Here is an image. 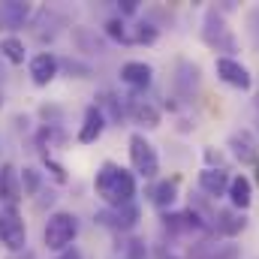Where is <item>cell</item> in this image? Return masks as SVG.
<instances>
[{
  "instance_id": "cell-13",
  "label": "cell",
  "mask_w": 259,
  "mask_h": 259,
  "mask_svg": "<svg viewBox=\"0 0 259 259\" xmlns=\"http://www.w3.org/2000/svg\"><path fill=\"white\" fill-rule=\"evenodd\" d=\"M229 202H232V208L235 211H244V208H250V202H253V184H250V178L247 175H235L232 181H229Z\"/></svg>"
},
{
  "instance_id": "cell-4",
  "label": "cell",
  "mask_w": 259,
  "mask_h": 259,
  "mask_svg": "<svg viewBox=\"0 0 259 259\" xmlns=\"http://www.w3.org/2000/svg\"><path fill=\"white\" fill-rule=\"evenodd\" d=\"M130 163H133V169L142 178H157V172H160L157 151H154V145L142 133H133L130 136Z\"/></svg>"
},
{
  "instance_id": "cell-15",
  "label": "cell",
  "mask_w": 259,
  "mask_h": 259,
  "mask_svg": "<svg viewBox=\"0 0 259 259\" xmlns=\"http://www.w3.org/2000/svg\"><path fill=\"white\" fill-rule=\"evenodd\" d=\"M94 106L100 109V115L106 118V124H109V121H112V124H121V118L127 115V109L121 106V97H115V94H109V91H103Z\"/></svg>"
},
{
  "instance_id": "cell-25",
  "label": "cell",
  "mask_w": 259,
  "mask_h": 259,
  "mask_svg": "<svg viewBox=\"0 0 259 259\" xmlns=\"http://www.w3.org/2000/svg\"><path fill=\"white\" fill-rule=\"evenodd\" d=\"M46 166H49V172L55 175V181H58V184H64V181H66V172H64V166H61V163H55V160H52L49 154H46Z\"/></svg>"
},
{
  "instance_id": "cell-20",
  "label": "cell",
  "mask_w": 259,
  "mask_h": 259,
  "mask_svg": "<svg viewBox=\"0 0 259 259\" xmlns=\"http://www.w3.org/2000/svg\"><path fill=\"white\" fill-rule=\"evenodd\" d=\"M151 199H154V205L157 208H169L175 199H178V178H169V181H160L157 187H154V193H151Z\"/></svg>"
},
{
  "instance_id": "cell-31",
  "label": "cell",
  "mask_w": 259,
  "mask_h": 259,
  "mask_svg": "<svg viewBox=\"0 0 259 259\" xmlns=\"http://www.w3.org/2000/svg\"><path fill=\"white\" fill-rule=\"evenodd\" d=\"M256 181H259V166H256Z\"/></svg>"
},
{
  "instance_id": "cell-30",
  "label": "cell",
  "mask_w": 259,
  "mask_h": 259,
  "mask_svg": "<svg viewBox=\"0 0 259 259\" xmlns=\"http://www.w3.org/2000/svg\"><path fill=\"white\" fill-rule=\"evenodd\" d=\"M256 118H259V100H256Z\"/></svg>"
},
{
  "instance_id": "cell-26",
  "label": "cell",
  "mask_w": 259,
  "mask_h": 259,
  "mask_svg": "<svg viewBox=\"0 0 259 259\" xmlns=\"http://www.w3.org/2000/svg\"><path fill=\"white\" fill-rule=\"evenodd\" d=\"M205 160H208V169H220L223 154H220V151H214V148H208V151H205Z\"/></svg>"
},
{
  "instance_id": "cell-3",
  "label": "cell",
  "mask_w": 259,
  "mask_h": 259,
  "mask_svg": "<svg viewBox=\"0 0 259 259\" xmlns=\"http://www.w3.org/2000/svg\"><path fill=\"white\" fill-rule=\"evenodd\" d=\"M202 39H205V42H208L214 52H235V49H238V42H235L232 30L226 27V21H223L220 9H208V12H205Z\"/></svg>"
},
{
  "instance_id": "cell-12",
  "label": "cell",
  "mask_w": 259,
  "mask_h": 259,
  "mask_svg": "<svg viewBox=\"0 0 259 259\" xmlns=\"http://www.w3.org/2000/svg\"><path fill=\"white\" fill-rule=\"evenodd\" d=\"M103 130H106V118L100 115L97 106H88V109H84L81 130H78V142H81V145H91V142H97V139L103 136Z\"/></svg>"
},
{
  "instance_id": "cell-2",
  "label": "cell",
  "mask_w": 259,
  "mask_h": 259,
  "mask_svg": "<svg viewBox=\"0 0 259 259\" xmlns=\"http://www.w3.org/2000/svg\"><path fill=\"white\" fill-rule=\"evenodd\" d=\"M75 235H78V220H75V214H69V211H55L52 217H49V223H46V247L49 250H61L64 253L66 247H72V241H75Z\"/></svg>"
},
{
  "instance_id": "cell-24",
  "label": "cell",
  "mask_w": 259,
  "mask_h": 259,
  "mask_svg": "<svg viewBox=\"0 0 259 259\" xmlns=\"http://www.w3.org/2000/svg\"><path fill=\"white\" fill-rule=\"evenodd\" d=\"M154 39H157V27H154V24H136L133 33H130V42H145V46H151Z\"/></svg>"
},
{
  "instance_id": "cell-22",
  "label": "cell",
  "mask_w": 259,
  "mask_h": 259,
  "mask_svg": "<svg viewBox=\"0 0 259 259\" xmlns=\"http://www.w3.org/2000/svg\"><path fill=\"white\" fill-rule=\"evenodd\" d=\"M18 181H21V193L24 196H33L36 190H39V172H36V169L18 172Z\"/></svg>"
},
{
  "instance_id": "cell-6",
  "label": "cell",
  "mask_w": 259,
  "mask_h": 259,
  "mask_svg": "<svg viewBox=\"0 0 259 259\" xmlns=\"http://www.w3.org/2000/svg\"><path fill=\"white\" fill-rule=\"evenodd\" d=\"M214 69H217L220 81H226V84H232V88H238V91H250V84H253L250 69L244 64H238L235 58H217V61H214Z\"/></svg>"
},
{
  "instance_id": "cell-28",
  "label": "cell",
  "mask_w": 259,
  "mask_h": 259,
  "mask_svg": "<svg viewBox=\"0 0 259 259\" xmlns=\"http://www.w3.org/2000/svg\"><path fill=\"white\" fill-rule=\"evenodd\" d=\"M55 259H81V253H78L75 247H66L64 253H58V256H55Z\"/></svg>"
},
{
  "instance_id": "cell-29",
  "label": "cell",
  "mask_w": 259,
  "mask_h": 259,
  "mask_svg": "<svg viewBox=\"0 0 259 259\" xmlns=\"http://www.w3.org/2000/svg\"><path fill=\"white\" fill-rule=\"evenodd\" d=\"M66 69H69V72H81V75H88V66L75 64V61H66Z\"/></svg>"
},
{
  "instance_id": "cell-11",
  "label": "cell",
  "mask_w": 259,
  "mask_h": 259,
  "mask_svg": "<svg viewBox=\"0 0 259 259\" xmlns=\"http://www.w3.org/2000/svg\"><path fill=\"white\" fill-rule=\"evenodd\" d=\"M151 78H154V69L142 61H130V64L121 66V81L130 84L133 91H145L151 84Z\"/></svg>"
},
{
  "instance_id": "cell-14",
  "label": "cell",
  "mask_w": 259,
  "mask_h": 259,
  "mask_svg": "<svg viewBox=\"0 0 259 259\" xmlns=\"http://www.w3.org/2000/svg\"><path fill=\"white\" fill-rule=\"evenodd\" d=\"M229 175L223 172V169H205V172H199V187L205 190L208 196H226L229 193Z\"/></svg>"
},
{
  "instance_id": "cell-9",
  "label": "cell",
  "mask_w": 259,
  "mask_h": 259,
  "mask_svg": "<svg viewBox=\"0 0 259 259\" xmlns=\"http://www.w3.org/2000/svg\"><path fill=\"white\" fill-rule=\"evenodd\" d=\"M163 226H166L169 232H202V229H205V220H202L193 208H190V211L163 214Z\"/></svg>"
},
{
  "instance_id": "cell-10",
  "label": "cell",
  "mask_w": 259,
  "mask_h": 259,
  "mask_svg": "<svg viewBox=\"0 0 259 259\" xmlns=\"http://www.w3.org/2000/svg\"><path fill=\"white\" fill-rule=\"evenodd\" d=\"M229 148H232V154H235L241 163H256L259 160V142L253 139V133H247V130L232 133V136H229Z\"/></svg>"
},
{
  "instance_id": "cell-32",
  "label": "cell",
  "mask_w": 259,
  "mask_h": 259,
  "mask_svg": "<svg viewBox=\"0 0 259 259\" xmlns=\"http://www.w3.org/2000/svg\"><path fill=\"white\" fill-rule=\"evenodd\" d=\"M0 27H3V21H0Z\"/></svg>"
},
{
  "instance_id": "cell-17",
  "label": "cell",
  "mask_w": 259,
  "mask_h": 259,
  "mask_svg": "<svg viewBox=\"0 0 259 259\" xmlns=\"http://www.w3.org/2000/svg\"><path fill=\"white\" fill-rule=\"evenodd\" d=\"M175 88L181 91V97H193V91L199 88V66L181 61L175 72Z\"/></svg>"
},
{
  "instance_id": "cell-16",
  "label": "cell",
  "mask_w": 259,
  "mask_h": 259,
  "mask_svg": "<svg viewBox=\"0 0 259 259\" xmlns=\"http://www.w3.org/2000/svg\"><path fill=\"white\" fill-rule=\"evenodd\" d=\"M127 112L139 121V124H145V127H160V112H157L151 103H145V100L127 97Z\"/></svg>"
},
{
  "instance_id": "cell-18",
  "label": "cell",
  "mask_w": 259,
  "mask_h": 259,
  "mask_svg": "<svg viewBox=\"0 0 259 259\" xmlns=\"http://www.w3.org/2000/svg\"><path fill=\"white\" fill-rule=\"evenodd\" d=\"M27 15H30V6L27 3H0V21H3V27H21L24 21H27Z\"/></svg>"
},
{
  "instance_id": "cell-23",
  "label": "cell",
  "mask_w": 259,
  "mask_h": 259,
  "mask_svg": "<svg viewBox=\"0 0 259 259\" xmlns=\"http://www.w3.org/2000/svg\"><path fill=\"white\" fill-rule=\"evenodd\" d=\"M106 33L115 42H130V30H127V24H124V18H109L106 21Z\"/></svg>"
},
{
  "instance_id": "cell-19",
  "label": "cell",
  "mask_w": 259,
  "mask_h": 259,
  "mask_svg": "<svg viewBox=\"0 0 259 259\" xmlns=\"http://www.w3.org/2000/svg\"><path fill=\"white\" fill-rule=\"evenodd\" d=\"M244 226H247L244 214H238V211H217V229L223 235H238Z\"/></svg>"
},
{
  "instance_id": "cell-27",
  "label": "cell",
  "mask_w": 259,
  "mask_h": 259,
  "mask_svg": "<svg viewBox=\"0 0 259 259\" xmlns=\"http://www.w3.org/2000/svg\"><path fill=\"white\" fill-rule=\"evenodd\" d=\"M136 9H139V3H136V0H124V3H121V12H124V15H133Z\"/></svg>"
},
{
  "instance_id": "cell-7",
  "label": "cell",
  "mask_w": 259,
  "mask_h": 259,
  "mask_svg": "<svg viewBox=\"0 0 259 259\" xmlns=\"http://www.w3.org/2000/svg\"><path fill=\"white\" fill-rule=\"evenodd\" d=\"M97 223L115 232H130L139 223V208L136 205H124V208H106L97 214Z\"/></svg>"
},
{
  "instance_id": "cell-5",
  "label": "cell",
  "mask_w": 259,
  "mask_h": 259,
  "mask_svg": "<svg viewBox=\"0 0 259 259\" xmlns=\"http://www.w3.org/2000/svg\"><path fill=\"white\" fill-rule=\"evenodd\" d=\"M24 238H27V229L18 208H0V244L9 250H21Z\"/></svg>"
},
{
  "instance_id": "cell-8",
  "label": "cell",
  "mask_w": 259,
  "mask_h": 259,
  "mask_svg": "<svg viewBox=\"0 0 259 259\" xmlns=\"http://www.w3.org/2000/svg\"><path fill=\"white\" fill-rule=\"evenodd\" d=\"M58 69H61V61L52 55V52H39L33 61H30V78H33V84H49V81H55V75H58Z\"/></svg>"
},
{
  "instance_id": "cell-1",
  "label": "cell",
  "mask_w": 259,
  "mask_h": 259,
  "mask_svg": "<svg viewBox=\"0 0 259 259\" xmlns=\"http://www.w3.org/2000/svg\"><path fill=\"white\" fill-rule=\"evenodd\" d=\"M94 187H97V196L109 208H124V205H133L136 178L130 175L127 169H121L118 163H103L97 178H94Z\"/></svg>"
},
{
  "instance_id": "cell-21",
  "label": "cell",
  "mask_w": 259,
  "mask_h": 259,
  "mask_svg": "<svg viewBox=\"0 0 259 259\" xmlns=\"http://www.w3.org/2000/svg\"><path fill=\"white\" fill-rule=\"evenodd\" d=\"M0 55L9 64H24V42L15 36H6V39H0Z\"/></svg>"
}]
</instances>
